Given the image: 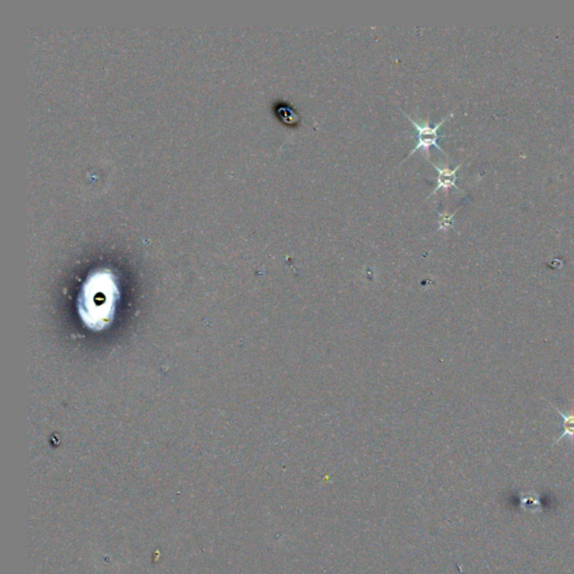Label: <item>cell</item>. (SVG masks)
<instances>
[{"mask_svg": "<svg viewBox=\"0 0 574 574\" xmlns=\"http://www.w3.org/2000/svg\"><path fill=\"white\" fill-rule=\"evenodd\" d=\"M552 405V404H551ZM552 407L560 414L561 419H563V424H562V427H563V432L561 433V436H558V438H556V441L554 442V444L560 443L563 438H569L571 443H574V411L571 409L570 412H562L561 411L560 408L556 407V406L552 405Z\"/></svg>", "mask_w": 574, "mask_h": 574, "instance_id": "cell-4", "label": "cell"}, {"mask_svg": "<svg viewBox=\"0 0 574 574\" xmlns=\"http://www.w3.org/2000/svg\"><path fill=\"white\" fill-rule=\"evenodd\" d=\"M403 114H405L406 118H407V119L409 120V121H411L412 124H413L414 128L417 129V145H415V148H414L413 150H412V152L409 153V155L407 156V158L409 157V156L413 155L414 153L417 152V150H419V148H423V150H426L427 157H430V155H429V153H430L431 146H436V148H438V150H441V153L442 154H443L444 156H446V153H444V150H442V148H440V146H438V140L440 138H444V137L448 136H441V135H438V129H440V127H441V126L443 125L444 121H446V120L449 119L450 117H452V116H453V114H450L449 116H448V117L444 118V119H442L441 121H440V123L436 124V125L434 126L430 125V119H429V118H426V120H425L424 124H423V125H421V124L417 123V121H415V120H414L413 118L411 117V116H408V114H405V112H404Z\"/></svg>", "mask_w": 574, "mask_h": 574, "instance_id": "cell-2", "label": "cell"}, {"mask_svg": "<svg viewBox=\"0 0 574 574\" xmlns=\"http://www.w3.org/2000/svg\"><path fill=\"white\" fill-rule=\"evenodd\" d=\"M118 286L112 273L98 272L88 278L79 299V313L88 327L104 329L112 321L117 302Z\"/></svg>", "mask_w": 574, "mask_h": 574, "instance_id": "cell-1", "label": "cell"}, {"mask_svg": "<svg viewBox=\"0 0 574 574\" xmlns=\"http://www.w3.org/2000/svg\"><path fill=\"white\" fill-rule=\"evenodd\" d=\"M431 164H432L434 169L438 171V184H436V189L433 190L432 193L429 196V198H431L433 194H436V192H438V190H441V189L448 191L449 189L453 188L459 191V192H463V191L457 186V183H455L458 180L457 172L462 167L463 163L459 164V165L455 167V169H450L449 165L440 167L438 165H436V163H433V162H431Z\"/></svg>", "mask_w": 574, "mask_h": 574, "instance_id": "cell-3", "label": "cell"}, {"mask_svg": "<svg viewBox=\"0 0 574 574\" xmlns=\"http://www.w3.org/2000/svg\"><path fill=\"white\" fill-rule=\"evenodd\" d=\"M458 210H455V213H441L440 215V220H438V230L440 229H446V228H453V223H452V220H453V217H455V213H457Z\"/></svg>", "mask_w": 574, "mask_h": 574, "instance_id": "cell-5", "label": "cell"}]
</instances>
